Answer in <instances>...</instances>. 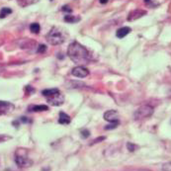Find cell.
Here are the masks:
<instances>
[{
	"instance_id": "cell-1",
	"label": "cell",
	"mask_w": 171,
	"mask_h": 171,
	"mask_svg": "<svg viewBox=\"0 0 171 171\" xmlns=\"http://www.w3.org/2000/svg\"><path fill=\"white\" fill-rule=\"evenodd\" d=\"M67 55L69 58L77 64H87L91 61V55L89 51L77 42H73L69 45Z\"/></svg>"
},
{
	"instance_id": "cell-2",
	"label": "cell",
	"mask_w": 171,
	"mask_h": 171,
	"mask_svg": "<svg viewBox=\"0 0 171 171\" xmlns=\"http://www.w3.org/2000/svg\"><path fill=\"white\" fill-rule=\"evenodd\" d=\"M42 94L47 98V102L53 106H60L64 102V96L57 88L43 90Z\"/></svg>"
},
{
	"instance_id": "cell-3",
	"label": "cell",
	"mask_w": 171,
	"mask_h": 171,
	"mask_svg": "<svg viewBox=\"0 0 171 171\" xmlns=\"http://www.w3.org/2000/svg\"><path fill=\"white\" fill-rule=\"evenodd\" d=\"M64 37L62 33L60 32V30L57 29V28H53L51 31L49 32V34L47 35V41L49 45H53V46H57L64 42Z\"/></svg>"
},
{
	"instance_id": "cell-4",
	"label": "cell",
	"mask_w": 171,
	"mask_h": 171,
	"mask_svg": "<svg viewBox=\"0 0 171 171\" xmlns=\"http://www.w3.org/2000/svg\"><path fill=\"white\" fill-rule=\"evenodd\" d=\"M15 161L19 167H29L33 164V161L28 157L27 151L24 148H19L15 154Z\"/></svg>"
},
{
	"instance_id": "cell-5",
	"label": "cell",
	"mask_w": 171,
	"mask_h": 171,
	"mask_svg": "<svg viewBox=\"0 0 171 171\" xmlns=\"http://www.w3.org/2000/svg\"><path fill=\"white\" fill-rule=\"evenodd\" d=\"M152 114H153V108L149 105H144L140 106L137 111L135 112L134 117H135L136 120H142V119L150 117Z\"/></svg>"
},
{
	"instance_id": "cell-6",
	"label": "cell",
	"mask_w": 171,
	"mask_h": 171,
	"mask_svg": "<svg viewBox=\"0 0 171 171\" xmlns=\"http://www.w3.org/2000/svg\"><path fill=\"white\" fill-rule=\"evenodd\" d=\"M14 108L15 106L8 101H0V116L11 113Z\"/></svg>"
},
{
	"instance_id": "cell-7",
	"label": "cell",
	"mask_w": 171,
	"mask_h": 171,
	"mask_svg": "<svg viewBox=\"0 0 171 171\" xmlns=\"http://www.w3.org/2000/svg\"><path fill=\"white\" fill-rule=\"evenodd\" d=\"M73 76L78 77V78H83V77H86L88 74H89V70L87 68L83 67V66H76L72 69L71 71Z\"/></svg>"
},
{
	"instance_id": "cell-8",
	"label": "cell",
	"mask_w": 171,
	"mask_h": 171,
	"mask_svg": "<svg viewBox=\"0 0 171 171\" xmlns=\"http://www.w3.org/2000/svg\"><path fill=\"white\" fill-rule=\"evenodd\" d=\"M104 119L110 123H119V114L115 110H110L104 114Z\"/></svg>"
},
{
	"instance_id": "cell-9",
	"label": "cell",
	"mask_w": 171,
	"mask_h": 171,
	"mask_svg": "<svg viewBox=\"0 0 171 171\" xmlns=\"http://www.w3.org/2000/svg\"><path fill=\"white\" fill-rule=\"evenodd\" d=\"M146 14V10H142V9L134 10V11H132L129 14V16H128V21H130V22H131V21L138 20V19H140V17L144 16Z\"/></svg>"
},
{
	"instance_id": "cell-10",
	"label": "cell",
	"mask_w": 171,
	"mask_h": 171,
	"mask_svg": "<svg viewBox=\"0 0 171 171\" xmlns=\"http://www.w3.org/2000/svg\"><path fill=\"white\" fill-rule=\"evenodd\" d=\"M131 31H132V29L130 27H122L117 31L116 36L118 37L119 39H123L124 37L127 36L128 34L131 33Z\"/></svg>"
},
{
	"instance_id": "cell-11",
	"label": "cell",
	"mask_w": 171,
	"mask_h": 171,
	"mask_svg": "<svg viewBox=\"0 0 171 171\" xmlns=\"http://www.w3.org/2000/svg\"><path fill=\"white\" fill-rule=\"evenodd\" d=\"M47 110H49V107L47 105H33L28 108L29 112H43L47 111Z\"/></svg>"
},
{
	"instance_id": "cell-12",
	"label": "cell",
	"mask_w": 171,
	"mask_h": 171,
	"mask_svg": "<svg viewBox=\"0 0 171 171\" xmlns=\"http://www.w3.org/2000/svg\"><path fill=\"white\" fill-rule=\"evenodd\" d=\"M58 123L61 125H68L70 123V117L64 112H60L59 113V119H58Z\"/></svg>"
},
{
	"instance_id": "cell-13",
	"label": "cell",
	"mask_w": 171,
	"mask_h": 171,
	"mask_svg": "<svg viewBox=\"0 0 171 171\" xmlns=\"http://www.w3.org/2000/svg\"><path fill=\"white\" fill-rule=\"evenodd\" d=\"M39 0H17V2L21 7H27V6L32 5V4L36 3Z\"/></svg>"
},
{
	"instance_id": "cell-14",
	"label": "cell",
	"mask_w": 171,
	"mask_h": 171,
	"mask_svg": "<svg viewBox=\"0 0 171 171\" xmlns=\"http://www.w3.org/2000/svg\"><path fill=\"white\" fill-rule=\"evenodd\" d=\"M64 21L68 23H76L78 22V21H80V17H75L73 16V15L67 14L64 16Z\"/></svg>"
},
{
	"instance_id": "cell-15",
	"label": "cell",
	"mask_w": 171,
	"mask_h": 171,
	"mask_svg": "<svg viewBox=\"0 0 171 171\" xmlns=\"http://www.w3.org/2000/svg\"><path fill=\"white\" fill-rule=\"evenodd\" d=\"M30 30H31L32 33L39 34V33H40L41 27H40V25H39L38 23H32L31 25H30Z\"/></svg>"
},
{
	"instance_id": "cell-16",
	"label": "cell",
	"mask_w": 171,
	"mask_h": 171,
	"mask_svg": "<svg viewBox=\"0 0 171 171\" xmlns=\"http://www.w3.org/2000/svg\"><path fill=\"white\" fill-rule=\"evenodd\" d=\"M12 13V10L10 9V8L8 7H4L1 9V11H0V18H5L7 15L11 14Z\"/></svg>"
},
{
	"instance_id": "cell-17",
	"label": "cell",
	"mask_w": 171,
	"mask_h": 171,
	"mask_svg": "<svg viewBox=\"0 0 171 171\" xmlns=\"http://www.w3.org/2000/svg\"><path fill=\"white\" fill-rule=\"evenodd\" d=\"M127 148L129 149V151L133 152V151L137 150V149L138 148V146H137V144H132V142H128V144H127Z\"/></svg>"
},
{
	"instance_id": "cell-18",
	"label": "cell",
	"mask_w": 171,
	"mask_h": 171,
	"mask_svg": "<svg viewBox=\"0 0 171 171\" xmlns=\"http://www.w3.org/2000/svg\"><path fill=\"white\" fill-rule=\"evenodd\" d=\"M80 133H81V137L84 138H87L90 137V132L88 131V130L84 129V130H81L80 131Z\"/></svg>"
},
{
	"instance_id": "cell-19",
	"label": "cell",
	"mask_w": 171,
	"mask_h": 171,
	"mask_svg": "<svg viewBox=\"0 0 171 171\" xmlns=\"http://www.w3.org/2000/svg\"><path fill=\"white\" fill-rule=\"evenodd\" d=\"M11 137L10 136H7V135H0V144L1 142H7V140H11Z\"/></svg>"
},
{
	"instance_id": "cell-20",
	"label": "cell",
	"mask_w": 171,
	"mask_h": 171,
	"mask_svg": "<svg viewBox=\"0 0 171 171\" xmlns=\"http://www.w3.org/2000/svg\"><path fill=\"white\" fill-rule=\"evenodd\" d=\"M46 51H47L46 45H40V46L38 47V49H37V51H38L39 53H45Z\"/></svg>"
},
{
	"instance_id": "cell-21",
	"label": "cell",
	"mask_w": 171,
	"mask_h": 171,
	"mask_svg": "<svg viewBox=\"0 0 171 171\" xmlns=\"http://www.w3.org/2000/svg\"><path fill=\"white\" fill-rule=\"evenodd\" d=\"M162 171H171V162H167V163L162 165Z\"/></svg>"
},
{
	"instance_id": "cell-22",
	"label": "cell",
	"mask_w": 171,
	"mask_h": 171,
	"mask_svg": "<svg viewBox=\"0 0 171 171\" xmlns=\"http://www.w3.org/2000/svg\"><path fill=\"white\" fill-rule=\"evenodd\" d=\"M118 126H119V123H111V124H110L109 126H106L105 130H113V129H116Z\"/></svg>"
},
{
	"instance_id": "cell-23",
	"label": "cell",
	"mask_w": 171,
	"mask_h": 171,
	"mask_svg": "<svg viewBox=\"0 0 171 171\" xmlns=\"http://www.w3.org/2000/svg\"><path fill=\"white\" fill-rule=\"evenodd\" d=\"M61 10H62L63 12H66L67 14H68V13H71V12H72V9H71V8L69 7V6H67V5H64L63 7H62Z\"/></svg>"
},
{
	"instance_id": "cell-24",
	"label": "cell",
	"mask_w": 171,
	"mask_h": 171,
	"mask_svg": "<svg viewBox=\"0 0 171 171\" xmlns=\"http://www.w3.org/2000/svg\"><path fill=\"white\" fill-rule=\"evenodd\" d=\"M105 137H100V138H96V140H94V142H91L90 144V146H92V144H97V142H102V140H105Z\"/></svg>"
},
{
	"instance_id": "cell-25",
	"label": "cell",
	"mask_w": 171,
	"mask_h": 171,
	"mask_svg": "<svg viewBox=\"0 0 171 171\" xmlns=\"http://www.w3.org/2000/svg\"><path fill=\"white\" fill-rule=\"evenodd\" d=\"M25 90L27 92H29V94L30 93H33V92H35V89L32 86H30V85H28V86H26V88H25Z\"/></svg>"
},
{
	"instance_id": "cell-26",
	"label": "cell",
	"mask_w": 171,
	"mask_h": 171,
	"mask_svg": "<svg viewBox=\"0 0 171 171\" xmlns=\"http://www.w3.org/2000/svg\"><path fill=\"white\" fill-rule=\"evenodd\" d=\"M20 121L22 123H32L31 120H29V119L27 118V117H21L20 118Z\"/></svg>"
},
{
	"instance_id": "cell-27",
	"label": "cell",
	"mask_w": 171,
	"mask_h": 171,
	"mask_svg": "<svg viewBox=\"0 0 171 171\" xmlns=\"http://www.w3.org/2000/svg\"><path fill=\"white\" fill-rule=\"evenodd\" d=\"M99 1H100V3H102V4H106L109 0H99Z\"/></svg>"
},
{
	"instance_id": "cell-28",
	"label": "cell",
	"mask_w": 171,
	"mask_h": 171,
	"mask_svg": "<svg viewBox=\"0 0 171 171\" xmlns=\"http://www.w3.org/2000/svg\"><path fill=\"white\" fill-rule=\"evenodd\" d=\"M3 69H4V68H3V66H2L1 64H0V73H1L2 71H3Z\"/></svg>"
},
{
	"instance_id": "cell-29",
	"label": "cell",
	"mask_w": 171,
	"mask_h": 171,
	"mask_svg": "<svg viewBox=\"0 0 171 171\" xmlns=\"http://www.w3.org/2000/svg\"><path fill=\"white\" fill-rule=\"evenodd\" d=\"M144 1H146V2H149L150 0H144Z\"/></svg>"
},
{
	"instance_id": "cell-30",
	"label": "cell",
	"mask_w": 171,
	"mask_h": 171,
	"mask_svg": "<svg viewBox=\"0 0 171 171\" xmlns=\"http://www.w3.org/2000/svg\"><path fill=\"white\" fill-rule=\"evenodd\" d=\"M51 1H53V0H51Z\"/></svg>"
}]
</instances>
